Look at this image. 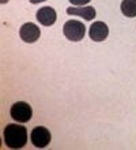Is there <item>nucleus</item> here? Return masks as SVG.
I'll return each mask as SVG.
<instances>
[{
    "mask_svg": "<svg viewBox=\"0 0 136 150\" xmlns=\"http://www.w3.org/2000/svg\"><path fill=\"white\" fill-rule=\"evenodd\" d=\"M4 142L10 149H20L27 142V130L20 124H7L4 128Z\"/></svg>",
    "mask_w": 136,
    "mask_h": 150,
    "instance_id": "nucleus-1",
    "label": "nucleus"
},
{
    "mask_svg": "<svg viewBox=\"0 0 136 150\" xmlns=\"http://www.w3.org/2000/svg\"><path fill=\"white\" fill-rule=\"evenodd\" d=\"M63 32L67 40L76 42V41L83 40L86 34V26L83 22H79V21H67L64 23Z\"/></svg>",
    "mask_w": 136,
    "mask_h": 150,
    "instance_id": "nucleus-2",
    "label": "nucleus"
},
{
    "mask_svg": "<svg viewBox=\"0 0 136 150\" xmlns=\"http://www.w3.org/2000/svg\"><path fill=\"white\" fill-rule=\"evenodd\" d=\"M10 115L14 120L18 123H26L29 122L33 116V111L31 107L25 101H18V103L12 104L11 109H10Z\"/></svg>",
    "mask_w": 136,
    "mask_h": 150,
    "instance_id": "nucleus-3",
    "label": "nucleus"
},
{
    "mask_svg": "<svg viewBox=\"0 0 136 150\" xmlns=\"http://www.w3.org/2000/svg\"><path fill=\"white\" fill-rule=\"evenodd\" d=\"M30 139H31V143L35 147H39V149L45 147L51 142V131L48 130L47 127H42V126L34 127L30 134Z\"/></svg>",
    "mask_w": 136,
    "mask_h": 150,
    "instance_id": "nucleus-4",
    "label": "nucleus"
},
{
    "mask_svg": "<svg viewBox=\"0 0 136 150\" xmlns=\"http://www.w3.org/2000/svg\"><path fill=\"white\" fill-rule=\"evenodd\" d=\"M89 36H90V38L93 40V41H95V42H101V41L108 38L109 28L106 26L105 22H94V23L90 26Z\"/></svg>",
    "mask_w": 136,
    "mask_h": 150,
    "instance_id": "nucleus-5",
    "label": "nucleus"
},
{
    "mask_svg": "<svg viewBox=\"0 0 136 150\" xmlns=\"http://www.w3.org/2000/svg\"><path fill=\"white\" fill-rule=\"evenodd\" d=\"M39 29L38 26H35L34 23H25L19 30V36L25 42H35L39 38Z\"/></svg>",
    "mask_w": 136,
    "mask_h": 150,
    "instance_id": "nucleus-6",
    "label": "nucleus"
},
{
    "mask_svg": "<svg viewBox=\"0 0 136 150\" xmlns=\"http://www.w3.org/2000/svg\"><path fill=\"white\" fill-rule=\"evenodd\" d=\"M56 11L52 7H42L37 11V19L44 26H52L56 22Z\"/></svg>",
    "mask_w": 136,
    "mask_h": 150,
    "instance_id": "nucleus-7",
    "label": "nucleus"
},
{
    "mask_svg": "<svg viewBox=\"0 0 136 150\" xmlns=\"http://www.w3.org/2000/svg\"><path fill=\"white\" fill-rule=\"evenodd\" d=\"M67 14L68 15H78L85 18L86 21H93L95 18V8L90 7V6H83V7H68L67 8Z\"/></svg>",
    "mask_w": 136,
    "mask_h": 150,
    "instance_id": "nucleus-8",
    "label": "nucleus"
},
{
    "mask_svg": "<svg viewBox=\"0 0 136 150\" xmlns=\"http://www.w3.org/2000/svg\"><path fill=\"white\" fill-rule=\"evenodd\" d=\"M121 12L128 18L136 16V0H123L121 1Z\"/></svg>",
    "mask_w": 136,
    "mask_h": 150,
    "instance_id": "nucleus-9",
    "label": "nucleus"
},
{
    "mask_svg": "<svg viewBox=\"0 0 136 150\" xmlns=\"http://www.w3.org/2000/svg\"><path fill=\"white\" fill-rule=\"evenodd\" d=\"M70 1L74 4V6H78V7H83V6H86L87 3H90L91 0H70Z\"/></svg>",
    "mask_w": 136,
    "mask_h": 150,
    "instance_id": "nucleus-10",
    "label": "nucleus"
},
{
    "mask_svg": "<svg viewBox=\"0 0 136 150\" xmlns=\"http://www.w3.org/2000/svg\"><path fill=\"white\" fill-rule=\"evenodd\" d=\"M41 1H45V0H30V3H33V4H38Z\"/></svg>",
    "mask_w": 136,
    "mask_h": 150,
    "instance_id": "nucleus-11",
    "label": "nucleus"
},
{
    "mask_svg": "<svg viewBox=\"0 0 136 150\" xmlns=\"http://www.w3.org/2000/svg\"><path fill=\"white\" fill-rule=\"evenodd\" d=\"M1 3H7V0H1Z\"/></svg>",
    "mask_w": 136,
    "mask_h": 150,
    "instance_id": "nucleus-12",
    "label": "nucleus"
}]
</instances>
